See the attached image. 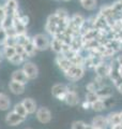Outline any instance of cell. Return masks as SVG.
Masks as SVG:
<instances>
[{
	"label": "cell",
	"instance_id": "cell-2",
	"mask_svg": "<svg viewBox=\"0 0 122 129\" xmlns=\"http://www.w3.org/2000/svg\"><path fill=\"white\" fill-rule=\"evenodd\" d=\"M32 42L35 47L36 52H44L50 48V42H51V37H49L45 32H39L33 36H31Z\"/></svg>",
	"mask_w": 122,
	"mask_h": 129
},
{
	"label": "cell",
	"instance_id": "cell-30",
	"mask_svg": "<svg viewBox=\"0 0 122 129\" xmlns=\"http://www.w3.org/2000/svg\"><path fill=\"white\" fill-rule=\"evenodd\" d=\"M6 16H7V12L5 10V8H3L2 3H0V25L3 22V19L6 18Z\"/></svg>",
	"mask_w": 122,
	"mask_h": 129
},
{
	"label": "cell",
	"instance_id": "cell-7",
	"mask_svg": "<svg viewBox=\"0 0 122 129\" xmlns=\"http://www.w3.org/2000/svg\"><path fill=\"white\" fill-rule=\"evenodd\" d=\"M26 120H27V118L18 115L17 113H15L12 109L6 113V116H5V123L9 127H17L19 125L24 124Z\"/></svg>",
	"mask_w": 122,
	"mask_h": 129
},
{
	"label": "cell",
	"instance_id": "cell-12",
	"mask_svg": "<svg viewBox=\"0 0 122 129\" xmlns=\"http://www.w3.org/2000/svg\"><path fill=\"white\" fill-rule=\"evenodd\" d=\"M92 127L94 129H108L109 124L107 120V116L103 114H97L91 119Z\"/></svg>",
	"mask_w": 122,
	"mask_h": 129
},
{
	"label": "cell",
	"instance_id": "cell-20",
	"mask_svg": "<svg viewBox=\"0 0 122 129\" xmlns=\"http://www.w3.org/2000/svg\"><path fill=\"white\" fill-rule=\"evenodd\" d=\"M107 116V120H108V124L109 126H113V125H119L121 124V118H120V115H119V112H109Z\"/></svg>",
	"mask_w": 122,
	"mask_h": 129
},
{
	"label": "cell",
	"instance_id": "cell-35",
	"mask_svg": "<svg viewBox=\"0 0 122 129\" xmlns=\"http://www.w3.org/2000/svg\"><path fill=\"white\" fill-rule=\"evenodd\" d=\"M61 1H64V2H68V1H71V0H61Z\"/></svg>",
	"mask_w": 122,
	"mask_h": 129
},
{
	"label": "cell",
	"instance_id": "cell-11",
	"mask_svg": "<svg viewBox=\"0 0 122 129\" xmlns=\"http://www.w3.org/2000/svg\"><path fill=\"white\" fill-rule=\"evenodd\" d=\"M2 6L7 12V15L12 16V17L20 11L18 0H5L2 3Z\"/></svg>",
	"mask_w": 122,
	"mask_h": 129
},
{
	"label": "cell",
	"instance_id": "cell-21",
	"mask_svg": "<svg viewBox=\"0 0 122 129\" xmlns=\"http://www.w3.org/2000/svg\"><path fill=\"white\" fill-rule=\"evenodd\" d=\"M12 110H13L15 113H17L18 115L23 116V117H25V118H28V116H29V114H28L27 110L25 109V107L23 106V103L20 102V101L14 103L13 106H12Z\"/></svg>",
	"mask_w": 122,
	"mask_h": 129
},
{
	"label": "cell",
	"instance_id": "cell-36",
	"mask_svg": "<svg viewBox=\"0 0 122 129\" xmlns=\"http://www.w3.org/2000/svg\"><path fill=\"white\" fill-rule=\"evenodd\" d=\"M77 1H78V2L80 3V2H83V1H85V0H77Z\"/></svg>",
	"mask_w": 122,
	"mask_h": 129
},
{
	"label": "cell",
	"instance_id": "cell-6",
	"mask_svg": "<svg viewBox=\"0 0 122 129\" xmlns=\"http://www.w3.org/2000/svg\"><path fill=\"white\" fill-rule=\"evenodd\" d=\"M68 84L66 83H61V82H58V83H55L54 85L51 86V95L54 98H56L58 101H61V102H64L66 100V97L68 95Z\"/></svg>",
	"mask_w": 122,
	"mask_h": 129
},
{
	"label": "cell",
	"instance_id": "cell-32",
	"mask_svg": "<svg viewBox=\"0 0 122 129\" xmlns=\"http://www.w3.org/2000/svg\"><path fill=\"white\" fill-rule=\"evenodd\" d=\"M116 89L118 90V92H119V94H121V95H122V85H120L118 88H116Z\"/></svg>",
	"mask_w": 122,
	"mask_h": 129
},
{
	"label": "cell",
	"instance_id": "cell-31",
	"mask_svg": "<svg viewBox=\"0 0 122 129\" xmlns=\"http://www.w3.org/2000/svg\"><path fill=\"white\" fill-rule=\"evenodd\" d=\"M108 129H122V125L119 124V125H113V126H109Z\"/></svg>",
	"mask_w": 122,
	"mask_h": 129
},
{
	"label": "cell",
	"instance_id": "cell-37",
	"mask_svg": "<svg viewBox=\"0 0 122 129\" xmlns=\"http://www.w3.org/2000/svg\"><path fill=\"white\" fill-rule=\"evenodd\" d=\"M55 1H61V0H55Z\"/></svg>",
	"mask_w": 122,
	"mask_h": 129
},
{
	"label": "cell",
	"instance_id": "cell-8",
	"mask_svg": "<svg viewBox=\"0 0 122 129\" xmlns=\"http://www.w3.org/2000/svg\"><path fill=\"white\" fill-rule=\"evenodd\" d=\"M34 117L40 124L42 125H47L51 122L52 119V114L51 111L46 107H39L36 112L34 113Z\"/></svg>",
	"mask_w": 122,
	"mask_h": 129
},
{
	"label": "cell",
	"instance_id": "cell-14",
	"mask_svg": "<svg viewBox=\"0 0 122 129\" xmlns=\"http://www.w3.org/2000/svg\"><path fill=\"white\" fill-rule=\"evenodd\" d=\"M10 80L15 81V82H18V83H22V84H25V85H27V84L29 83V80H28L27 75L25 74V72H24V70L20 67L16 68L15 70L12 71Z\"/></svg>",
	"mask_w": 122,
	"mask_h": 129
},
{
	"label": "cell",
	"instance_id": "cell-22",
	"mask_svg": "<svg viewBox=\"0 0 122 129\" xmlns=\"http://www.w3.org/2000/svg\"><path fill=\"white\" fill-rule=\"evenodd\" d=\"M26 60H28V59H26L25 57H23L22 55L16 53L15 55H13L9 60H8V62H10L12 66H15V67H22L23 63L25 62Z\"/></svg>",
	"mask_w": 122,
	"mask_h": 129
},
{
	"label": "cell",
	"instance_id": "cell-28",
	"mask_svg": "<svg viewBox=\"0 0 122 129\" xmlns=\"http://www.w3.org/2000/svg\"><path fill=\"white\" fill-rule=\"evenodd\" d=\"M20 21L23 22L24 25L28 27V25H29V23H30V17H29V16H28L27 14L22 13V14H20Z\"/></svg>",
	"mask_w": 122,
	"mask_h": 129
},
{
	"label": "cell",
	"instance_id": "cell-15",
	"mask_svg": "<svg viewBox=\"0 0 122 129\" xmlns=\"http://www.w3.org/2000/svg\"><path fill=\"white\" fill-rule=\"evenodd\" d=\"M20 102H22L23 106L25 107V109L27 110L29 116L30 115H34V113L36 112V110H38V108H39L36 101L33 98H31V97H25L24 99H22V101Z\"/></svg>",
	"mask_w": 122,
	"mask_h": 129
},
{
	"label": "cell",
	"instance_id": "cell-26",
	"mask_svg": "<svg viewBox=\"0 0 122 129\" xmlns=\"http://www.w3.org/2000/svg\"><path fill=\"white\" fill-rule=\"evenodd\" d=\"M87 123H85L84 120H75L71 125V129H85L86 128Z\"/></svg>",
	"mask_w": 122,
	"mask_h": 129
},
{
	"label": "cell",
	"instance_id": "cell-9",
	"mask_svg": "<svg viewBox=\"0 0 122 129\" xmlns=\"http://www.w3.org/2000/svg\"><path fill=\"white\" fill-rule=\"evenodd\" d=\"M110 71H111V66H110V61L109 60H104L103 62H101L99 66H96L95 69L93 70L95 76L104 79V80H108Z\"/></svg>",
	"mask_w": 122,
	"mask_h": 129
},
{
	"label": "cell",
	"instance_id": "cell-17",
	"mask_svg": "<svg viewBox=\"0 0 122 129\" xmlns=\"http://www.w3.org/2000/svg\"><path fill=\"white\" fill-rule=\"evenodd\" d=\"M64 103L68 104L70 107H77L80 103V98H79V94L78 91H73V90H69L68 95L64 100Z\"/></svg>",
	"mask_w": 122,
	"mask_h": 129
},
{
	"label": "cell",
	"instance_id": "cell-27",
	"mask_svg": "<svg viewBox=\"0 0 122 129\" xmlns=\"http://www.w3.org/2000/svg\"><path fill=\"white\" fill-rule=\"evenodd\" d=\"M7 39H8V34H7L6 29H3L2 27H0V47L6 43Z\"/></svg>",
	"mask_w": 122,
	"mask_h": 129
},
{
	"label": "cell",
	"instance_id": "cell-19",
	"mask_svg": "<svg viewBox=\"0 0 122 129\" xmlns=\"http://www.w3.org/2000/svg\"><path fill=\"white\" fill-rule=\"evenodd\" d=\"M1 52H2V57H3V59H6L7 61H8V60H9L13 55L16 54L15 46L8 45V44H5L3 46H1Z\"/></svg>",
	"mask_w": 122,
	"mask_h": 129
},
{
	"label": "cell",
	"instance_id": "cell-16",
	"mask_svg": "<svg viewBox=\"0 0 122 129\" xmlns=\"http://www.w3.org/2000/svg\"><path fill=\"white\" fill-rule=\"evenodd\" d=\"M12 99L11 97L5 91H0V111L8 112L12 109Z\"/></svg>",
	"mask_w": 122,
	"mask_h": 129
},
{
	"label": "cell",
	"instance_id": "cell-3",
	"mask_svg": "<svg viewBox=\"0 0 122 129\" xmlns=\"http://www.w3.org/2000/svg\"><path fill=\"white\" fill-rule=\"evenodd\" d=\"M85 73H86V68L84 66L73 64L66 73H63V76L69 83H77L85 76Z\"/></svg>",
	"mask_w": 122,
	"mask_h": 129
},
{
	"label": "cell",
	"instance_id": "cell-5",
	"mask_svg": "<svg viewBox=\"0 0 122 129\" xmlns=\"http://www.w3.org/2000/svg\"><path fill=\"white\" fill-rule=\"evenodd\" d=\"M20 68L24 70L25 74L27 75L28 80H29V82L38 79V76L40 74V69H39L38 64H36L35 62H33V61H31V60L28 59L23 63V66Z\"/></svg>",
	"mask_w": 122,
	"mask_h": 129
},
{
	"label": "cell",
	"instance_id": "cell-13",
	"mask_svg": "<svg viewBox=\"0 0 122 129\" xmlns=\"http://www.w3.org/2000/svg\"><path fill=\"white\" fill-rule=\"evenodd\" d=\"M26 88H27V85H25V84L15 82V81H11V80H10L9 84H8V89L14 96L24 95L26 92Z\"/></svg>",
	"mask_w": 122,
	"mask_h": 129
},
{
	"label": "cell",
	"instance_id": "cell-33",
	"mask_svg": "<svg viewBox=\"0 0 122 129\" xmlns=\"http://www.w3.org/2000/svg\"><path fill=\"white\" fill-rule=\"evenodd\" d=\"M85 129H94V128L92 127L91 124H87V125H86V128H85Z\"/></svg>",
	"mask_w": 122,
	"mask_h": 129
},
{
	"label": "cell",
	"instance_id": "cell-1",
	"mask_svg": "<svg viewBox=\"0 0 122 129\" xmlns=\"http://www.w3.org/2000/svg\"><path fill=\"white\" fill-rule=\"evenodd\" d=\"M86 16L81 14L80 12H76V13L72 14L70 16V23H69L68 30L74 36V37H78L81 34V29L86 23Z\"/></svg>",
	"mask_w": 122,
	"mask_h": 129
},
{
	"label": "cell",
	"instance_id": "cell-24",
	"mask_svg": "<svg viewBox=\"0 0 122 129\" xmlns=\"http://www.w3.org/2000/svg\"><path fill=\"white\" fill-rule=\"evenodd\" d=\"M106 109L107 108H106V104H105V101L102 100V99H97L95 102H93L91 104V110L96 112V113H99V114L102 112H104Z\"/></svg>",
	"mask_w": 122,
	"mask_h": 129
},
{
	"label": "cell",
	"instance_id": "cell-23",
	"mask_svg": "<svg viewBox=\"0 0 122 129\" xmlns=\"http://www.w3.org/2000/svg\"><path fill=\"white\" fill-rule=\"evenodd\" d=\"M80 6L84 10L93 12L97 8V0H85V1L80 2Z\"/></svg>",
	"mask_w": 122,
	"mask_h": 129
},
{
	"label": "cell",
	"instance_id": "cell-10",
	"mask_svg": "<svg viewBox=\"0 0 122 129\" xmlns=\"http://www.w3.org/2000/svg\"><path fill=\"white\" fill-rule=\"evenodd\" d=\"M55 63H56L57 68H58V69L61 72H62V73H66V72L73 66V63L71 62V60L68 59L66 56L62 55V54L56 55V57H55Z\"/></svg>",
	"mask_w": 122,
	"mask_h": 129
},
{
	"label": "cell",
	"instance_id": "cell-25",
	"mask_svg": "<svg viewBox=\"0 0 122 129\" xmlns=\"http://www.w3.org/2000/svg\"><path fill=\"white\" fill-rule=\"evenodd\" d=\"M97 99H100L99 98V96H97L96 94V91H93V92H86V95H85V100H87V101L89 103H93V102H95Z\"/></svg>",
	"mask_w": 122,
	"mask_h": 129
},
{
	"label": "cell",
	"instance_id": "cell-4",
	"mask_svg": "<svg viewBox=\"0 0 122 129\" xmlns=\"http://www.w3.org/2000/svg\"><path fill=\"white\" fill-rule=\"evenodd\" d=\"M59 16L55 12L47 16L45 25H44V30L49 37H55L58 32V25H59Z\"/></svg>",
	"mask_w": 122,
	"mask_h": 129
},
{
	"label": "cell",
	"instance_id": "cell-29",
	"mask_svg": "<svg viewBox=\"0 0 122 129\" xmlns=\"http://www.w3.org/2000/svg\"><path fill=\"white\" fill-rule=\"evenodd\" d=\"M80 107L83 110L85 111H88V110H91V103H89L87 100H83V101H80Z\"/></svg>",
	"mask_w": 122,
	"mask_h": 129
},
{
	"label": "cell",
	"instance_id": "cell-18",
	"mask_svg": "<svg viewBox=\"0 0 122 129\" xmlns=\"http://www.w3.org/2000/svg\"><path fill=\"white\" fill-rule=\"evenodd\" d=\"M96 94L99 96V98L102 100H105V99H108L112 97V88L108 85V84H105L101 88L96 90Z\"/></svg>",
	"mask_w": 122,
	"mask_h": 129
},
{
	"label": "cell",
	"instance_id": "cell-34",
	"mask_svg": "<svg viewBox=\"0 0 122 129\" xmlns=\"http://www.w3.org/2000/svg\"><path fill=\"white\" fill-rule=\"evenodd\" d=\"M23 129H32L31 127H25V128H23Z\"/></svg>",
	"mask_w": 122,
	"mask_h": 129
}]
</instances>
